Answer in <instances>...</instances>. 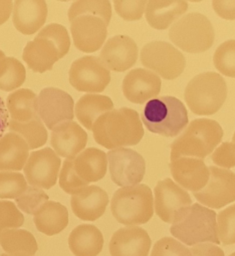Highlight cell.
Listing matches in <instances>:
<instances>
[{"mask_svg":"<svg viewBox=\"0 0 235 256\" xmlns=\"http://www.w3.org/2000/svg\"><path fill=\"white\" fill-rule=\"evenodd\" d=\"M92 131L95 141L110 150L136 145L144 135L138 112L127 107L112 109L99 116Z\"/></svg>","mask_w":235,"mask_h":256,"instance_id":"cell-1","label":"cell"},{"mask_svg":"<svg viewBox=\"0 0 235 256\" xmlns=\"http://www.w3.org/2000/svg\"><path fill=\"white\" fill-rule=\"evenodd\" d=\"M223 129L212 119L193 120L171 144L170 159L193 157L203 159L208 156L221 142Z\"/></svg>","mask_w":235,"mask_h":256,"instance_id":"cell-2","label":"cell"},{"mask_svg":"<svg viewBox=\"0 0 235 256\" xmlns=\"http://www.w3.org/2000/svg\"><path fill=\"white\" fill-rule=\"evenodd\" d=\"M216 212L199 203L192 204L170 227V233L184 245L201 243L220 244L217 233Z\"/></svg>","mask_w":235,"mask_h":256,"instance_id":"cell-3","label":"cell"},{"mask_svg":"<svg viewBox=\"0 0 235 256\" xmlns=\"http://www.w3.org/2000/svg\"><path fill=\"white\" fill-rule=\"evenodd\" d=\"M114 218L126 226L147 223L154 213L152 191L145 184L122 187L115 191L111 200Z\"/></svg>","mask_w":235,"mask_h":256,"instance_id":"cell-4","label":"cell"},{"mask_svg":"<svg viewBox=\"0 0 235 256\" xmlns=\"http://www.w3.org/2000/svg\"><path fill=\"white\" fill-rule=\"evenodd\" d=\"M146 128L165 137L177 136L188 124L187 109L173 96H163L147 102L141 115Z\"/></svg>","mask_w":235,"mask_h":256,"instance_id":"cell-5","label":"cell"},{"mask_svg":"<svg viewBox=\"0 0 235 256\" xmlns=\"http://www.w3.org/2000/svg\"><path fill=\"white\" fill-rule=\"evenodd\" d=\"M227 85L216 72H203L194 76L187 84L184 97L190 110L196 115H212L224 104Z\"/></svg>","mask_w":235,"mask_h":256,"instance_id":"cell-6","label":"cell"},{"mask_svg":"<svg viewBox=\"0 0 235 256\" xmlns=\"http://www.w3.org/2000/svg\"><path fill=\"white\" fill-rule=\"evenodd\" d=\"M169 38L185 52L201 53L212 46L215 32L210 20L205 15L191 12L172 24Z\"/></svg>","mask_w":235,"mask_h":256,"instance_id":"cell-7","label":"cell"},{"mask_svg":"<svg viewBox=\"0 0 235 256\" xmlns=\"http://www.w3.org/2000/svg\"><path fill=\"white\" fill-rule=\"evenodd\" d=\"M141 63L164 79L177 78L184 71L186 59L172 44L166 41H151L140 51Z\"/></svg>","mask_w":235,"mask_h":256,"instance_id":"cell-8","label":"cell"},{"mask_svg":"<svg viewBox=\"0 0 235 256\" xmlns=\"http://www.w3.org/2000/svg\"><path fill=\"white\" fill-rule=\"evenodd\" d=\"M153 200L157 216L170 224L176 222L192 205L188 192L170 178L157 182Z\"/></svg>","mask_w":235,"mask_h":256,"instance_id":"cell-9","label":"cell"},{"mask_svg":"<svg viewBox=\"0 0 235 256\" xmlns=\"http://www.w3.org/2000/svg\"><path fill=\"white\" fill-rule=\"evenodd\" d=\"M111 80L110 71L96 56L76 59L69 69V82L78 91L102 92Z\"/></svg>","mask_w":235,"mask_h":256,"instance_id":"cell-10","label":"cell"},{"mask_svg":"<svg viewBox=\"0 0 235 256\" xmlns=\"http://www.w3.org/2000/svg\"><path fill=\"white\" fill-rule=\"evenodd\" d=\"M37 114L44 125L53 130L58 125L73 120V98L61 89L44 88L37 96Z\"/></svg>","mask_w":235,"mask_h":256,"instance_id":"cell-11","label":"cell"},{"mask_svg":"<svg viewBox=\"0 0 235 256\" xmlns=\"http://www.w3.org/2000/svg\"><path fill=\"white\" fill-rule=\"evenodd\" d=\"M206 185L194 197L208 208H222L235 201V173L224 168L210 166Z\"/></svg>","mask_w":235,"mask_h":256,"instance_id":"cell-12","label":"cell"},{"mask_svg":"<svg viewBox=\"0 0 235 256\" xmlns=\"http://www.w3.org/2000/svg\"><path fill=\"white\" fill-rule=\"evenodd\" d=\"M112 181L118 186L139 184L145 174V160L136 151L129 148H117L107 154Z\"/></svg>","mask_w":235,"mask_h":256,"instance_id":"cell-13","label":"cell"},{"mask_svg":"<svg viewBox=\"0 0 235 256\" xmlns=\"http://www.w3.org/2000/svg\"><path fill=\"white\" fill-rule=\"evenodd\" d=\"M60 165V157L53 149L36 150L31 152L24 165V177L31 186L50 189L56 184Z\"/></svg>","mask_w":235,"mask_h":256,"instance_id":"cell-14","label":"cell"},{"mask_svg":"<svg viewBox=\"0 0 235 256\" xmlns=\"http://www.w3.org/2000/svg\"><path fill=\"white\" fill-rule=\"evenodd\" d=\"M70 29L76 48L85 53L99 50L107 36V25L99 17L80 15L71 22Z\"/></svg>","mask_w":235,"mask_h":256,"instance_id":"cell-15","label":"cell"},{"mask_svg":"<svg viewBox=\"0 0 235 256\" xmlns=\"http://www.w3.org/2000/svg\"><path fill=\"white\" fill-rule=\"evenodd\" d=\"M138 57L136 42L128 35L109 38L100 52V59L112 71L123 72L132 67Z\"/></svg>","mask_w":235,"mask_h":256,"instance_id":"cell-16","label":"cell"},{"mask_svg":"<svg viewBox=\"0 0 235 256\" xmlns=\"http://www.w3.org/2000/svg\"><path fill=\"white\" fill-rule=\"evenodd\" d=\"M151 239L139 226H125L115 231L109 242L111 256H148Z\"/></svg>","mask_w":235,"mask_h":256,"instance_id":"cell-17","label":"cell"},{"mask_svg":"<svg viewBox=\"0 0 235 256\" xmlns=\"http://www.w3.org/2000/svg\"><path fill=\"white\" fill-rule=\"evenodd\" d=\"M122 90L129 101L143 104L160 93L161 79L151 70L136 68L125 75Z\"/></svg>","mask_w":235,"mask_h":256,"instance_id":"cell-18","label":"cell"},{"mask_svg":"<svg viewBox=\"0 0 235 256\" xmlns=\"http://www.w3.org/2000/svg\"><path fill=\"white\" fill-rule=\"evenodd\" d=\"M169 168L176 183L193 193L200 191L209 179V168L202 159L180 157L170 161Z\"/></svg>","mask_w":235,"mask_h":256,"instance_id":"cell-19","label":"cell"},{"mask_svg":"<svg viewBox=\"0 0 235 256\" xmlns=\"http://www.w3.org/2000/svg\"><path fill=\"white\" fill-rule=\"evenodd\" d=\"M51 146L61 157L75 158L86 146L87 133L75 121H68L55 127L51 132Z\"/></svg>","mask_w":235,"mask_h":256,"instance_id":"cell-20","label":"cell"},{"mask_svg":"<svg viewBox=\"0 0 235 256\" xmlns=\"http://www.w3.org/2000/svg\"><path fill=\"white\" fill-rule=\"evenodd\" d=\"M48 14L44 0H16L13 2L14 27L24 35H32L45 23Z\"/></svg>","mask_w":235,"mask_h":256,"instance_id":"cell-21","label":"cell"},{"mask_svg":"<svg viewBox=\"0 0 235 256\" xmlns=\"http://www.w3.org/2000/svg\"><path fill=\"white\" fill-rule=\"evenodd\" d=\"M108 201V194L105 190L91 185L72 195L70 204L73 213L79 219L95 221L104 214Z\"/></svg>","mask_w":235,"mask_h":256,"instance_id":"cell-22","label":"cell"},{"mask_svg":"<svg viewBox=\"0 0 235 256\" xmlns=\"http://www.w3.org/2000/svg\"><path fill=\"white\" fill-rule=\"evenodd\" d=\"M22 58L29 69L43 73L52 69L55 62L59 60V54L53 42L44 37L36 36L32 41L27 42Z\"/></svg>","mask_w":235,"mask_h":256,"instance_id":"cell-23","label":"cell"},{"mask_svg":"<svg viewBox=\"0 0 235 256\" xmlns=\"http://www.w3.org/2000/svg\"><path fill=\"white\" fill-rule=\"evenodd\" d=\"M188 9V3L182 0H150L145 8L148 24L155 29H167Z\"/></svg>","mask_w":235,"mask_h":256,"instance_id":"cell-24","label":"cell"},{"mask_svg":"<svg viewBox=\"0 0 235 256\" xmlns=\"http://www.w3.org/2000/svg\"><path fill=\"white\" fill-rule=\"evenodd\" d=\"M104 238L94 225L81 224L69 234L68 246L75 256H98L102 251Z\"/></svg>","mask_w":235,"mask_h":256,"instance_id":"cell-25","label":"cell"},{"mask_svg":"<svg viewBox=\"0 0 235 256\" xmlns=\"http://www.w3.org/2000/svg\"><path fill=\"white\" fill-rule=\"evenodd\" d=\"M28 157L29 147L22 137L8 132L0 138V171H20Z\"/></svg>","mask_w":235,"mask_h":256,"instance_id":"cell-26","label":"cell"},{"mask_svg":"<svg viewBox=\"0 0 235 256\" xmlns=\"http://www.w3.org/2000/svg\"><path fill=\"white\" fill-rule=\"evenodd\" d=\"M107 155L100 149L90 147L73 158L77 176L87 184L102 179L107 172Z\"/></svg>","mask_w":235,"mask_h":256,"instance_id":"cell-27","label":"cell"},{"mask_svg":"<svg viewBox=\"0 0 235 256\" xmlns=\"http://www.w3.org/2000/svg\"><path fill=\"white\" fill-rule=\"evenodd\" d=\"M34 224L41 233L53 236L68 225V210L59 202L48 200L34 214Z\"/></svg>","mask_w":235,"mask_h":256,"instance_id":"cell-28","label":"cell"},{"mask_svg":"<svg viewBox=\"0 0 235 256\" xmlns=\"http://www.w3.org/2000/svg\"><path fill=\"white\" fill-rule=\"evenodd\" d=\"M112 100L105 95L85 94L75 104V115L80 123L92 130L95 121L102 114L113 109Z\"/></svg>","mask_w":235,"mask_h":256,"instance_id":"cell-29","label":"cell"},{"mask_svg":"<svg viewBox=\"0 0 235 256\" xmlns=\"http://www.w3.org/2000/svg\"><path fill=\"white\" fill-rule=\"evenodd\" d=\"M7 110L11 120L25 123L29 122L37 114V95L30 89H18L7 97Z\"/></svg>","mask_w":235,"mask_h":256,"instance_id":"cell-30","label":"cell"},{"mask_svg":"<svg viewBox=\"0 0 235 256\" xmlns=\"http://www.w3.org/2000/svg\"><path fill=\"white\" fill-rule=\"evenodd\" d=\"M0 245L11 256H34L38 250L32 233L24 229H6L0 234Z\"/></svg>","mask_w":235,"mask_h":256,"instance_id":"cell-31","label":"cell"},{"mask_svg":"<svg viewBox=\"0 0 235 256\" xmlns=\"http://www.w3.org/2000/svg\"><path fill=\"white\" fill-rule=\"evenodd\" d=\"M8 129L10 132L16 133L22 137L27 143L29 150L42 147L47 141V130L39 116L25 123L16 122L10 119Z\"/></svg>","mask_w":235,"mask_h":256,"instance_id":"cell-32","label":"cell"},{"mask_svg":"<svg viewBox=\"0 0 235 256\" xmlns=\"http://www.w3.org/2000/svg\"><path fill=\"white\" fill-rule=\"evenodd\" d=\"M26 79L24 65L16 58L4 57L0 59V89L12 91L19 88Z\"/></svg>","mask_w":235,"mask_h":256,"instance_id":"cell-33","label":"cell"},{"mask_svg":"<svg viewBox=\"0 0 235 256\" xmlns=\"http://www.w3.org/2000/svg\"><path fill=\"white\" fill-rule=\"evenodd\" d=\"M80 15H92L101 18L106 25L109 24L112 9L108 0H78L71 4L68 10V19L71 22Z\"/></svg>","mask_w":235,"mask_h":256,"instance_id":"cell-34","label":"cell"},{"mask_svg":"<svg viewBox=\"0 0 235 256\" xmlns=\"http://www.w3.org/2000/svg\"><path fill=\"white\" fill-rule=\"evenodd\" d=\"M213 62L223 75L235 78V39L227 40L217 47Z\"/></svg>","mask_w":235,"mask_h":256,"instance_id":"cell-35","label":"cell"},{"mask_svg":"<svg viewBox=\"0 0 235 256\" xmlns=\"http://www.w3.org/2000/svg\"><path fill=\"white\" fill-rule=\"evenodd\" d=\"M27 186V181L21 173L0 171V199H16Z\"/></svg>","mask_w":235,"mask_h":256,"instance_id":"cell-36","label":"cell"},{"mask_svg":"<svg viewBox=\"0 0 235 256\" xmlns=\"http://www.w3.org/2000/svg\"><path fill=\"white\" fill-rule=\"evenodd\" d=\"M48 200L49 196L43 189L31 185H28L25 191L15 199L17 208L31 215H34Z\"/></svg>","mask_w":235,"mask_h":256,"instance_id":"cell-37","label":"cell"},{"mask_svg":"<svg viewBox=\"0 0 235 256\" xmlns=\"http://www.w3.org/2000/svg\"><path fill=\"white\" fill-rule=\"evenodd\" d=\"M216 222L220 243L235 244V204L220 211L216 216Z\"/></svg>","mask_w":235,"mask_h":256,"instance_id":"cell-38","label":"cell"},{"mask_svg":"<svg viewBox=\"0 0 235 256\" xmlns=\"http://www.w3.org/2000/svg\"><path fill=\"white\" fill-rule=\"evenodd\" d=\"M38 37H44L49 39L57 48L59 59L63 58L69 51L70 38L67 29L58 23H51L45 26L38 32Z\"/></svg>","mask_w":235,"mask_h":256,"instance_id":"cell-39","label":"cell"},{"mask_svg":"<svg viewBox=\"0 0 235 256\" xmlns=\"http://www.w3.org/2000/svg\"><path fill=\"white\" fill-rule=\"evenodd\" d=\"M59 185L61 189L71 195H74L88 186L76 174L73 167V158L64 161L59 174Z\"/></svg>","mask_w":235,"mask_h":256,"instance_id":"cell-40","label":"cell"},{"mask_svg":"<svg viewBox=\"0 0 235 256\" xmlns=\"http://www.w3.org/2000/svg\"><path fill=\"white\" fill-rule=\"evenodd\" d=\"M150 256H192L190 248L174 237H163L155 242Z\"/></svg>","mask_w":235,"mask_h":256,"instance_id":"cell-41","label":"cell"},{"mask_svg":"<svg viewBox=\"0 0 235 256\" xmlns=\"http://www.w3.org/2000/svg\"><path fill=\"white\" fill-rule=\"evenodd\" d=\"M23 223L24 216L15 203L8 200H0V234L6 229H17Z\"/></svg>","mask_w":235,"mask_h":256,"instance_id":"cell-42","label":"cell"},{"mask_svg":"<svg viewBox=\"0 0 235 256\" xmlns=\"http://www.w3.org/2000/svg\"><path fill=\"white\" fill-rule=\"evenodd\" d=\"M114 8L117 14L127 21L139 20L146 8V0H115Z\"/></svg>","mask_w":235,"mask_h":256,"instance_id":"cell-43","label":"cell"},{"mask_svg":"<svg viewBox=\"0 0 235 256\" xmlns=\"http://www.w3.org/2000/svg\"><path fill=\"white\" fill-rule=\"evenodd\" d=\"M212 161L224 169L235 166V146L231 142L220 144L212 153Z\"/></svg>","mask_w":235,"mask_h":256,"instance_id":"cell-44","label":"cell"},{"mask_svg":"<svg viewBox=\"0 0 235 256\" xmlns=\"http://www.w3.org/2000/svg\"><path fill=\"white\" fill-rule=\"evenodd\" d=\"M212 6L221 18L235 20V0H213Z\"/></svg>","mask_w":235,"mask_h":256,"instance_id":"cell-45","label":"cell"},{"mask_svg":"<svg viewBox=\"0 0 235 256\" xmlns=\"http://www.w3.org/2000/svg\"><path fill=\"white\" fill-rule=\"evenodd\" d=\"M192 256H225L224 251L215 244L201 243L190 248Z\"/></svg>","mask_w":235,"mask_h":256,"instance_id":"cell-46","label":"cell"},{"mask_svg":"<svg viewBox=\"0 0 235 256\" xmlns=\"http://www.w3.org/2000/svg\"><path fill=\"white\" fill-rule=\"evenodd\" d=\"M9 113L6 107V104L4 103V100L0 96V138L4 135L5 131L9 127Z\"/></svg>","mask_w":235,"mask_h":256,"instance_id":"cell-47","label":"cell"},{"mask_svg":"<svg viewBox=\"0 0 235 256\" xmlns=\"http://www.w3.org/2000/svg\"><path fill=\"white\" fill-rule=\"evenodd\" d=\"M12 10L13 2L11 0H0V25L9 19Z\"/></svg>","mask_w":235,"mask_h":256,"instance_id":"cell-48","label":"cell"},{"mask_svg":"<svg viewBox=\"0 0 235 256\" xmlns=\"http://www.w3.org/2000/svg\"><path fill=\"white\" fill-rule=\"evenodd\" d=\"M5 57V54L0 50V59H2V58H4Z\"/></svg>","mask_w":235,"mask_h":256,"instance_id":"cell-49","label":"cell"},{"mask_svg":"<svg viewBox=\"0 0 235 256\" xmlns=\"http://www.w3.org/2000/svg\"><path fill=\"white\" fill-rule=\"evenodd\" d=\"M232 143H233L234 146H235V132H234V135H233V138H232Z\"/></svg>","mask_w":235,"mask_h":256,"instance_id":"cell-50","label":"cell"},{"mask_svg":"<svg viewBox=\"0 0 235 256\" xmlns=\"http://www.w3.org/2000/svg\"><path fill=\"white\" fill-rule=\"evenodd\" d=\"M1 256H11V255H9V254H6V253H3V254H1Z\"/></svg>","mask_w":235,"mask_h":256,"instance_id":"cell-51","label":"cell"},{"mask_svg":"<svg viewBox=\"0 0 235 256\" xmlns=\"http://www.w3.org/2000/svg\"><path fill=\"white\" fill-rule=\"evenodd\" d=\"M229 256H235V252H233V253H231Z\"/></svg>","mask_w":235,"mask_h":256,"instance_id":"cell-52","label":"cell"}]
</instances>
